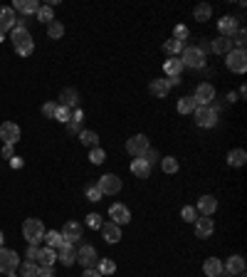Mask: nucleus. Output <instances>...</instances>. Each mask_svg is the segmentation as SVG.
<instances>
[{
	"instance_id": "nucleus-38",
	"label": "nucleus",
	"mask_w": 247,
	"mask_h": 277,
	"mask_svg": "<svg viewBox=\"0 0 247 277\" xmlns=\"http://www.w3.org/2000/svg\"><path fill=\"white\" fill-rule=\"evenodd\" d=\"M96 270L101 272V277L114 275V272H116V265H114V260H99V262H96Z\"/></svg>"
},
{
	"instance_id": "nucleus-58",
	"label": "nucleus",
	"mask_w": 247,
	"mask_h": 277,
	"mask_svg": "<svg viewBox=\"0 0 247 277\" xmlns=\"http://www.w3.org/2000/svg\"><path fill=\"white\" fill-rule=\"evenodd\" d=\"M220 277H232V275H225V272H222V275H220Z\"/></svg>"
},
{
	"instance_id": "nucleus-30",
	"label": "nucleus",
	"mask_w": 247,
	"mask_h": 277,
	"mask_svg": "<svg viewBox=\"0 0 247 277\" xmlns=\"http://www.w3.org/2000/svg\"><path fill=\"white\" fill-rule=\"evenodd\" d=\"M183 42H178V40H173V37H171V40H166V45H163V52H166V55H168V57H178V55H181V52H183Z\"/></svg>"
},
{
	"instance_id": "nucleus-3",
	"label": "nucleus",
	"mask_w": 247,
	"mask_h": 277,
	"mask_svg": "<svg viewBox=\"0 0 247 277\" xmlns=\"http://www.w3.org/2000/svg\"><path fill=\"white\" fill-rule=\"evenodd\" d=\"M178 60L183 62V67H193V69L205 67V55H203L198 47H193V45L183 47V52H181V57H178Z\"/></svg>"
},
{
	"instance_id": "nucleus-27",
	"label": "nucleus",
	"mask_w": 247,
	"mask_h": 277,
	"mask_svg": "<svg viewBox=\"0 0 247 277\" xmlns=\"http://www.w3.org/2000/svg\"><path fill=\"white\" fill-rule=\"evenodd\" d=\"M193 18H195L198 23H208V20L213 18V8H210L208 3H200V5H195V10H193Z\"/></svg>"
},
{
	"instance_id": "nucleus-10",
	"label": "nucleus",
	"mask_w": 247,
	"mask_h": 277,
	"mask_svg": "<svg viewBox=\"0 0 247 277\" xmlns=\"http://www.w3.org/2000/svg\"><path fill=\"white\" fill-rule=\"evenodd\" d=\"M77 262L87 270V267H96V262H99V255H96V250L92 245H79L77 250Z\"/></svg>"
},
{
	"instance_id": "nucleus-52",
	"label": "nucleus",
	"mask_w": 247,
	"mask_h": 277,
	"mask_svg": "<svg viewBox=\"0 0 247 277\" xmlns=\"http://www.w3.org/2000/svg\"><path fill=\"white\" fill-rule=\"evenodd\" d=\"M8 163H10V166H13V168H23V163H25V161H23V158H20V156H13V158H10V161H8Z\"/></svg>"
},
{
	"instance_id": "nucleus-1",
	"label": "nucleus",
	"mask_w": 247,
	"mask_h": 277,
	"mask_svg": "<svg viewBox=\"0 0 247 277\" xmlns=\"http://www.w3.org/2000/svg\"><path fill=\"white\" fill-rule=\"evenodd\" d=\"M10 42H13V47H15V52L20 55V57H30L32 50H35V40H32V35L28 30H13L10 35Z\"/></svg>"
},
{
	"instance_id": "nucleus-21",
	"label": "nucleus",
	"mask_w": 247,
	"mask_h": 277,
	"mask_svg": "<svg viewBox=\"0 0 247 277\" xmlns=\"http://www.w3.org/2000/svg\"><path fill=\"white\" fill-rule=\"evenodd\" d=\"M235 47H232V40L230 37H215V40H210V52H215V55H227V52H232Z\"/></svg>"
},
{
	"instance_id": "nucleus-51",
	"label": "nucleus",
	"mask_w": 247,
	"mask_h": 277,
	"mask_svg": "<svg viewBox=\"0 0 247 277\" xmlns=\"http://www.w3.org/2000/svg\"><path fill=\"white\" fill-rule=\"evenodd\" d=\"M141 158H144V161H146V163H149V166H151V163H156V161H158V158H161V154H158V151H156V149H149V151H146V154L141 156Z\"/></svg>"
},
{
	"instance_id": "nucleus-57",
	"label": "nucleus",
	"mask_w": 247,
	"mask_h": 277,
	"mask_svg": "<svg viewBox=\"0 0 247 277\" xmlns=\"http://www.w3.org/2000/svg\"><path fill=\"white\" fill-rule=\"evenodd\" d=\"M3 40H5V35H3V32H0V42H3Z\"/></svg>"
},
{
	"instance_id": "nucleus-23",
	"label": "nucleus",
	"mask_w": 247,
	"mask_h": 277,
	"mask_svg": "<svg viewBox=\"0 0 247 277\" xmlns=\"http://www.w3.org/2000/svg\"><path fill=\"white\" fill-rule=\"evenodd\" d=\"M13 10H20L23 15H37V10H40V0H15V5H13Z\"/></svg>"
},
{
	"instance_id": "nucleus-47",
	"label": "nucleus",
	"mask_w": 247,
	"mask_h": 277,
	"mask_svg": "<svg viewBox=\"0 0 247 277\" xmlns=\"http://www.w3.org/2000/svg\"><path fill=\"white\" fill-rule=\"evenodd\" d=\"M30 23H32V18H28V15H18V18H15V28H18V30H28Z\"/></svg>"
},
{
	"instance_id": "nucleus-26",
	"label": "nucleus",
	"mask_w": 247,
	"mask_h": 277,
	"mask_svg": "<svg viewBox=\"0 0 247 277\" xmlns=\"http://www.w3.org/2000/svg\"><path fill=\"white\" fill-rule=\"evenodd\" d=\"M55 260H57V250H52V247H42V250H40V260H37V265H40V267H52Z\"/></svg>"
},
{
	"instance_id": "nucleus-2",
	"label": "nucleus",
	"mask_w": 247,
	"mask_h": 277,
	"mask_svg": "<svg viewBox=\"0 0 247 277\" xmlns=\"http://www.w3.org/2000/svg\"><path fill=\"white\" fill-rule=\"evenodd\" d=\"M23 235H25V240H28L30 245H37V243L42 240V235H45L42 220H40V218H28V220L23 223Z\"/></svg>"
},
{
	"instance_id": "nucleus-6",
	"label": "nucleus",
	"mask_w": 247,
	"mask_h": 277,
	"mask_svg": "<svg viewBox=\"0 0 247 277\" xmlns=\"http://www.w3.org/2000/svg\"><path fill=\"white\" fill-rule=\"evenodd\" d=\"M195 104L198 107H210L213 104V99H215V87L210 84V82H200L198 87H195Z\"/></svg>"
},
{
	"instance_id": "nucleus-42",
	"label": "nucleus",
	"mask_w": 247,
	"mask_h": 277,
	"mask_svg": "<svg viewBox=\"0 0 247 277\" xmlns=\"http://www.w3.org/2000/svg\"><path fill=\"white\" fill-rule=\"evenodd\" d=\"M89 161H92L94 166L104 163V161H106V151H104V149H99V146H96V149H92V151H89Z\"/></svg>"
},
{
	"instance_id": "nucleus-37",
	"label": "nucleus",
	"mask_w": 247,
	"mask_h": 277,
	"mask_svg": "<svg viewBox=\"0 0 247 277\" xmlns=\"http://www.w3.org/2000/svg\"><path fill=\"white\" fill-rule=\"evenodd\" d=\"M161 166H163V171H166V173H178V168H181L178 158H173V156H166V158L161 161Z\"/></svg>"
},
{
	"instance_id": "nucleus-24",
	"label": "nucleus",
	"mask_w": 247,
	"mask_h": 277,
	"mask_svg": "<svg viewBox=\"0 0 247 277\" xmlns=\"http://www.w3.org/2000/svg\"><path fill=\"white\" fill-rule=\"evenodd\" d=\"M131 173H134L136 178H149V176H151V166H149L144 158H134V161H131Z\"/></svg>"
},
{
	"instance_id": "nucleus-59",
	"label": "nucleus",
	"mask_w": 247,
	"mask_h": 277,
	"mask_svg": "<svg viewBox=\"0 0 247 277\" xmlns=\"http://www.w3.org/2000/svg\"><path fill=\"white\" fill-rule=\"evenodd\" d=\"M8 277H15V272H13V275H8Z\"/></svg>"
},
{
	"instance_id": "nucleus-25",
	"label": "nucleus",
	"mask_w": 247,
	"mask_h": 277,
	"mask_svg": "<svg viewBox=\"0 0 247 277\" xmlns=\"http://www.w3.org/2000/svg\"><path fill=\"white\" fill-rule=\"evenodd\" d=\"M203 272L208 277H220L222 275V262H220L217 257H208V260L203 262Z\"/></svg>"
},
{
	"instance_id": "nucleus-15",
	"label": "nucleus",
	"mask_w": 247,
	"mask_h": 277,
	"mask_svg": "<svg viewBox=\"0 0 247 277\" xmlns=\"http://www.w3.org/2000/svg\"><path fill=\"white\" fill-rule=\"evenodd\" d=\"M237 28H240V20H237V18L225 15V18H220V20H217V30H220L222 37H232V35L237 32Z\"/></svg>"
},
{
	"instance_id": "nucleus-20",
	"label": "nucleus",
	"mask_w": 247,
	"mask_h": 277,
	"mask_svg": "<svg viewBox=\"0 0 247 277\" xmlns=\"http://www.w3.org/2000/svg\"><path fill=\"white\" fill-rule=\"evenodd\" d=\"M60 107H67V109H77L79 107V92L77 89H72V87H67V89H62V94H60Z\"/></svg>"
},
{
	"instance_id": "nucleus-36",
	"label": "nucleus",
	"mask_w": 247,
	"mask_h": 277,
	"mask_svg": "<svg viewBox=\"0 0 247 277\" xmlns=\"http://www.w3.org/2000/svg\"><path fill=\"white\" fill-rule=\"evenodd\" d=\"M149 89H151L154 97H166V94L171 92V89H168V84H166V79H154Z\"/></svg>"
},
{
	"instance_id": "nucleus-50",
	"label": "nucleus",
	"mask_w": 247,
	"mask_h": 277,
	"mask_svg": "<svg viewBox=\"0 0 247 277\" xmlns=\"http://www.w3.org/2000/svg\"><path fill=\"white\" fill-rule=\"evenodd\" d=\"M40 250H42V247H37V245L28 247V255H25V257H28V262H37V260H40Z\"/></svg>"
},
{
	"instance_id": "nucleus-11",
	"label": "nucleus",
	"mask_w": 247,
	"mask_h": 277,
	"mask_svg": "<svg viewBox=\"0 0 247 277\" xmlns=\"http://www.w3.org/2000/svg\"><path fill=\"white\" fill-rule=\"evenodd\" d=\"M0 139L5 141V144H18L20 141V126L15 122H5V124H0Z\"/></svg>"
},
{
	"instance_id": "nucleus-55",
	"label": "nucleus",
	"mask_w": 247,
	"mask_h": 277,
	"mask_svg": "<svg viewBox=\"0 0 247 277\" xmlns=\"http://www.w3.org/2000/svg\"><path fill=\"white\" fill-rule=\"evenodd\" d=\"M37 277H55V272H52V267H40V275Z\"/></svg>"
},
{
	"instance_id": "nucleus-46",
	"label": "nucleus",
	"mask_w": 247,
	"mask_h": 277,
	"mask_svg": "<svg viewBox=\"0 0 247 277\" xmlns=\"http://www.w3.org/2000/svg\"><path fill=\"white\" fill-rule=\"evenodd\" d=\"M87 201H101V191H99V186H89L87 188Z\"/></svg>"
},
{
	"instance_id": "nucleus-34",
	"label": "nucleus",
	"mask_w": 247,
	"mask_h": 277,
	"mask_svg": "<svg viewBox=\"0 0 247 277\" xmlns=\"http://www.w3.org/2000/svg\"><path fill=\"white\" fill-rule=\"evenodd\" d=\"M64 126H67L69 134H77V136H79V134H82V112H74V117L64 124Z\"/></svg>"
},
{
	"instance_id": "nucleus-22",
	"label": "nucleus",
	"mask_w": 247,
	"mask_h": 277,
	"mask_svg": "<svg viewBox=\"0 0 247 277\" xmlns=\"http://www.w3.org/2000/svg\"><path fill=\"white\" fill-rule=\"evenodd\" d=\"M15 10L13 8H0V32L15 30Z\"/></svg>"
},
{
	"instance_id": "nucleus-48",
	"label": "nucleus",
	"mask_w": 247,
	"mask_h": 277,
	"mask_svg": "<svg viewBox=\"0 0 247 277\" xmlns=\"http://www.w3.org/2000/svg\"><path fill=\"white\" fill-rule=\"evenodd\" d=\"M173 40H178V42H183L185 45V40H188V28H185V25H178L176 32H173Z\"/></svg>"
},
{
	"instance_id": "nucleus-28",
	"label": "nucleus",
	"mask_w": 247,
	"mask_h": 277,
	"mask_svg": "<svg viewBox=\"0 0 247 277\" xmlns=\"http://www.w3.org/2000/svg\"><path fill=\"white\" fill-rule=\"evenodd\" d=\"M163 69H166L168 77H181V72H183V62L178 60V57H168L166 64H163Z\"/></svg>"
},
{
	"instance_id": "nucleus-7",
	"label": "nucleus",
	"mask_w": 247,
	"mask_h": 277,
	"mask_svg": "<svg viewBox=\"0 0 247 277\" xmlns=\"http://www.w3.org/2000/svg\"><path fill=\"white\" fill-rule=\"evenodd\" d=\"M193 114H195V124L203 129H213L217 124V112L213 107H198Z\"/></svg>"
},
{
	"instance_id": "nucleus-40",
	"label": "nucleus",
	"mask_w": 247,
	"mask_h": 277,
	"mask_svg": "<svg viewBox=\"0 0 247 277\" xmlns=\"http://www.w3.org/2000/svg\"><path fill=\"white\" fill-rule=\"evenodd\" d=\"M47 35H50L52 40H60L62 35H64V25H62V23H57V20H52V23L47 25Z\"/></svg>"
},
{
	"instance_id": "nucleus-12",
	"label": "nucleus",
	"mask_w": 247,
	"mask_h": 277,
	"mask_svg": "<svg viewBox=\"0 0 247 277\" xmlns=\"http://www.w3.org/2000/svg\"><path fill=\"white\" fill-rule=\"evenodd\" d=\"M60 233H62V240H64V243L74 245V243L82 238V225L74 223V220H69V223H64V228H62Z\"/></svg>"
},
{
	"instance_id": "nucleus-35",
	"label": "nucleus",
	"mask_w": 247,
	"mask_h": 277,
	"mask_svg": "<svg viewBox=\"0 0 247 277\" xmlns=\"http://www.w3.org/2000/svg\"><path fill=\"white\" fill-rule=\"evenodd\" d=\"M40 23H45V25H50L52 20H55V13H52V8L50 5H40V10H37V15H35Z\"/></svg>"
},
{
	"instance_id": "nucleus-4",
	"label": "nucleus",
	"mask_w": 247,
	"mask_h": 277,
	"mask_svg": "<svg viewBox=\"0 0 247 277\" xmlns=\"http://www.w3.org/2000/svg\"><path fill=\"white\" fill-rule=\"evenodd\" d=\"M20 265V257L15 255V250H5L0 247V275H13Z\"/></svg>"
},
{
	"instance_id": "nucleus-56",
	"label": "nucleus",
	"mask_w": 247,
	"mask_h": 277,
	"mask_svg": "<svg viewBox=\"0 0 247 277\" xmlns=\"http://www.w3.org/2000/svg\"><path fill=\"white\" fill-rule=\"evenodd\" d=\"M3 240H5V235H3V230H0V247H3Z\"/></svg>"
},
{
	"instance_id": "nucleus-41",
	"label": "nucleus",
	"mask_w": 247,
	"mask_h": 277,
	"mask_svg": "<svg viewBox=\"0 0 247 277\" xmlns=\"http://www.w3.org/2000/svg\"><path fill=\"white\" fill-rule=\"evenodd\" d=\"M20 275L23 277H37L40 275V265H37V262H25V265L20 267Z\"/></svg>"
},
{
	"instance_id": "nucleus-16",
	"label": "nucleus",
	"mask_w": 247,
	"mask_h": 277,
	"mask_svg": "<svg viewBox=\"0 0 247 277\" xmlns=\"http://www.w3.org/2000/svg\"><path fill=\"white\" fill-rule=\"evenodd\" d=\"M213 230H215V223L210 216H203L195 220V238H210Z\"/></svg>"
},
{
	"instance_id": "nucleus-8",
	"label": "nucleus",
	"mask_w": 247,
	"mask_h": 277,
	"mask_svg": "<svg viewBox=\"0 0 247 277\" xmlns=\"http://www.w3.org/2000/svg\"><path fill=\"white\" fill-rule=\"evenodd\" d=\"M225 64H227V69L230 72H235V74H242L247 69V55L245 50H232V52H227V60H225Z\"/></svg>"
},
{
	"instance_id": "nucleus-32",
	"label": "nucleus",
	"mask_w": 247,
	"mask_h": 277,
	"mask_svg": "<svg viewBox=\"0 0 247 277\" xmlns=\"http://www.w3.org/2000/svg\"><path fill=\"white\" fill-rule=\"evenodd\" d=\"M79 141H82L84 146H89V149H96V146H99V136H96V131H89V129H82Z\"/></svg>"
},
{
	"instance_id": "nucleus-18",
	"label": "nucleus",
	"mask_w": 247,
	"mask_h": 277,
	"mask_svg": "<svg viewBox=\"0 0 247 277\" xmlns=\"http://www.w3.org/2000/svg\"><path fill=\"white\" fill-rule=\"evenodd\" d=\"M109 216H111V223H116V225H126L131 220V213H129V208L124 203H114L109 208Z\"/></svg>"
},
{
	"instance_id": "nucleus-14",
	"label": "nucleus",
	"mask_w": 247,
	"mask_h": 277,
	"mask_svg": "<svg viewBox=\"0 0 247 277\" xmlns=\"http://www.w3.org/2000/svg\"><path fill=\"white\" fill-rule=\"evenodd\" d=\"M57 260H60L64 267H72L77 262V250L69 243H62V247H57Z\"/></svg>"
},
{
	"instance_id": "nucleus-39",
	"label": "nucleus",
	"mask_w": 247,
	"mask_h": 277,
	"mask_svg": "<svg viewBox=\"0 0 247 277\" xmlns=\"http://www.w3.org/2000/svg\"><path fill=\"white\" fill-rule=\"evenodd\" d=\"M230 40H232V42L237 45L235 50H245V42H247V32H245V28L240 25V28H237V32H235V35H232Z\"/></svg>"
},
{
	"instance_id": "nucleus-33",
	"label": "nucleus",
	"mask_w": 247,
	"mask_h": 277,
	"mask_svg": "<svg viewBox=\"0 0 247 277\" xmlns=\"http://www.w3.org/2000/svg\"><path fill=\"white\" fill-rule=\"evenodd\" d=\"M195 109H198V104H195L193 97H181V99H178V112H181V114H193Z\"/></svg>"
},
{
	"instance_id": "nucleus-43",
	"label": "nucleus",
	"mask_w": 247,
	"mask_h": 277,
	"mask_svg": "<svg viewBox=\"0 0 247 277\" xmlns=\"http://www.w3.org/2000/svg\"><path fill=\"white\" fill-rule=\"evenodd\" d=\"M181 216H183L185 223H195V220L200 218V213H198V211H195L193 206H185L183 211H181Z\"/></svg>"
},
{
	"instance_id": "nucleus-19",
	"label": "nucleus",
	"mask_w": 247,
	"mask_h": 277,
	"mask_svg": "<svg viewBox=\"0 0 247 277\" xmlns=\"http://www.w3.org/2000/svg\"><path fill=\"white\" fill-rule=\"evenodd\" d=\"M198 213H203V216H210L213 218V213L217 211V198H213V196H200L198 198V208H195Z\"/></svg>"
},
{
	"instance_id": "nucleus-49",
	"label": "nucleus",
	"mask_w": 247,
	"mask_h": 277,
	"mask_svg": "<svg viewBox=\"0 0 247 277\" xmlns=\"http://www.w3.org/2000/svg\"><path fill=\"white\" fill-rule=\"evenodd\" d=\"M87 225H89L92 230H99V228H101V216H96V213H89V216H87Z\"/></svg>"
},
{
	"instance_id": "nucleus-17",
	"label": "nucleus",
	"mask_w": 247,
	"mask_h": 277,
	"mask_svg": "<svg viewBox=\"0 0 247 277\" xmlns=\"http://www.w3.org/2000/svg\"><path fill=\"white\" fill-rule=\"evenodd\" d=\"M101 235H104V240L106 243H119L121 240V225H116V223H101Z\"/></svg>"
},
{
	"instance_id": "nucleus-13",
	"label": "nucleus",
	"mask_w": 247,
	"mask_h": 277,
	"mask_svg": "<svg viewBox=\"0 0 247 277\" xmlns=\"http://www.w3.org/2000/svg\"><path fill=\"white\" fill-rule=\"evenodd\" d=\"M222 272L225 275H242L245 272V257L242 255H232V257H227V262L222 265Z\"/></svg>"
},
{
	"instance_id": "nucleus-45",
	"label": "nucleus",
	"mask_w": 247,
	"mask_h": 277,
	"mask_svg": "<svg viewBox=\"0 0 247 277\" xmlns=\"http://www.w3.org/2000/svg\"><path fill=\"white\" fill-rule=\"evenodd\" d=\"M57 107H60V104H55V102H47V104H42V114H45L47 119H55V114H57Z\"/></svg>"
},
{
	"instance_id": "nucleus-5",
	"label": "nucleus",
	"mask_w": 247,
	"mask_h": 277,
	"mask_svg": "<svg viewBox=\"0 0 247 277\" xmlns=\"http://www.w3.org/2000/svg\"><path fill=\"white\" fill-rule=\"evenodd\" d=\"M151 146H149V139H146V134H136V136H131L129 141H126V151L134 156V158H141V156L146 154Z\"/></svg>"
},
{
	"instance_id": "nucleus-31",
	"label": "nucleus",
	"mask_w": 247,
	"mask_h": 277,
	"mask_svg": "<svg viewBox=\"0 0 247 277\" xmlns=\"http://www.w3.org/2000/svg\"><path fill=\"white\" fill-rule=\"evenodd\" d=\"M42 240L47 243V247H52V250H57V247H62V233H57V230H45V235H42Z\"/></svg>"
},
{
	"instance_id": "nucleus-44",
	"label": "nucleus",
	"mask_w": 247,
	"mask_h": 277,
	"mask_svg": "<svg viewBox=\"0 0 247 277\" xmlns=\"http://www.w3.org/2000/svg\"><path fill=\"white\" fill-rule=\"evenodd\" d=\"M72 117H74V112H72V109H67V107H57V114H55V119H57V122L67 124Z\"/></svg>"
},
{
	"instance_id": "nucleus-9",
	"label": "nucleus",
	"mask_w": 247,
	"mask_h": 277,
	"mask_svg": "<svg viewBox=\"0 0 247 277\" xmlns=\"http://www.w3.org/2000/svg\"><path fill=\"white\" fill-rule=\"evenodd\" d=\"M99 191H101V196H116V193L121 191V178L114 176V173L101 176V178H99Z\"/></svg>"
},
{
	"instance_id": "nucleus-53",
	"label": "nucleus",
	"mask_w": 247,
	"mask_h": 277,
	"mask_svg": "<svg viewBox=\"0 0 247 277\" xmlns=\"http://www.w3.org/2000/svg\"><path fill=\"white\" fill-rule=\"evenodd\" d=\"M82 277H101V272H99L96 267H87V270L82 272Z\"/></svg>"
},
{
	"instance_id": "nucleus-29",
	"label": "nucleus",
	"mask_w": 247,
	"mask_h": 277,
	"mask_svg": "<svg viewBox=\"0 0 247 277\" xmlns=\"http://www.w3.org/2000/svg\"><path fill=\"white\" fill-rule=\"evenodd\" d=\"M245 161H247L245 149H232V151L227 154V163H230V166H235V168L245 166Z\"/></svg>"
},
{
	"instance_id": "nucleus-54",
	"label": "nucleus",
	"mask_w": 247,
	"mask_h": 277,
	"mask_svg": "<svg viewBox=\"0 0 247 277\" xmlns=\"http://www.w3.org/2000/svg\"><path fill=\"white\" fill-rule=\"evenodd\" d=\"M3 156H5V158H8V161H10V158H13V146H10V144H5V146H3Z\"/></svg>"
}]
</instances>
